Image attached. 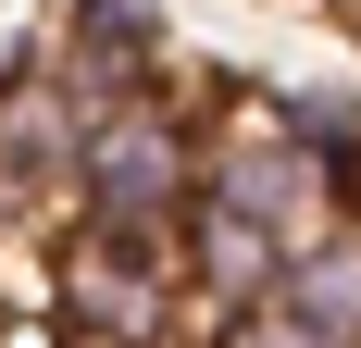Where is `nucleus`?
<instances>
[{"mask_svg": "<svg viewBox=\"0 0 361 348\" xmlns=\"http://www.w3.org/2000/svg\"><path fill=\"white\" fill-rule=\"evenodd\" d=\"M187 199H200V100H187V87H149V100L87 112V149H75L63 224H87V237H137V249H175Z\"/></svg>", "mask_w": 361, "mask_h": 348, "instance_id": "nucleus-1", "label": "nucleus"}, {"mask_svg": "<svg viewBox=\"0 0 361 348\" xmlns=\"http://www.w3.org/2000/svg\"><path fill=\"white\" fill-rule=\"evenodd\" d=\"M200 211H237L274 249H312L336 224V174L274 125V100H200Z\"/></svg>", "mask_w": 361, "mask_h": 348, "instance_id": "nucleus-2", "label": "nucleus"}, {"mask_svg": "<svg viewBox=\"0 0 361 348\" xmlns=\"http://www.w3.org/2000/svg\"><path fill=\"white\" fill-rule=\"evenodd\" d=\"M50 336H63V348H175V336H187L175 249L63 224V249H50Z\"/></svg>", "mask_w": 361, "mask_h": 348, "instance_id": "nucleus-3", "label": "nucleus"}, {"mask_svg": "<svg viewBox=\"0 0 361 348\" xmlns=\"http://www.w3.org/2000/svg\"><path fill=\"white\" fill-rule=\"evenodd\" d=\"M212 348H336V336H324V323H299L287 299H250V311L212 323Z\"/></svg>", "mask_w": 361, "mask_h": 348, "instance_id": "nucleus-8", "label": "nucleus"}, {"mask_svg": "<svg viewBox=\"0 0 361 348\" xmlns=\"http://www.w3.org/2000/svg\"><path fill=\"white\" fill-rule=\"evenodd\" d=\"M299 323H324L336 348H361V224H324L312 249H287V274H274Z\"/></svg>", "mask_w": 361, "mask_h": 348, "instance_id": "nucleus-7", "label": "nucleus"}, {"mask_svg": "<svg viewBox=\"0 0 361 348\" xmlns=\"http://www.w3.org/2000/svg\"><path fill=\"white\" fill-rule=\"evenodd\" d=\"M175 274H187V311L224 323V311H250V299H274L287 249L262 237V224H237V211H200V199H187V224H175Z\"/></svg>", "mask_w": 361, "mask_h": 348, "instance_id": "nucleus-6", "label": "nucleus"}, {"mask_svg": "<svg viewBox=\"0 0 361 348\" xmlns=\"http://www.w3.org/2000/svg\"><path fill=\"white\" fill-rule=\"evenodd\" d=\"M75 149H87V100L50 75V50H13L0 63V199H63Z\"/></svg>", "mask_w": 361, "mask_h": 348, "instance_id": "nucleus-5", "label": "nucleus"}, {"mask_svg": "<svg viewBox=\"0 0 361 348\" xmlns=\"http://www.w3.org/2000/svg\"><path fill=\"white\" fill-rule=\"evenodd\" d=\"M37 50H50V75H63L87 112L175 87V37H162V0H63V25L37 37Z\"/></svg>", "mask_w": 361, "mask_h": 348, "instance_id": "nucleus-4", "label": "nucleus"}]
</instances>
